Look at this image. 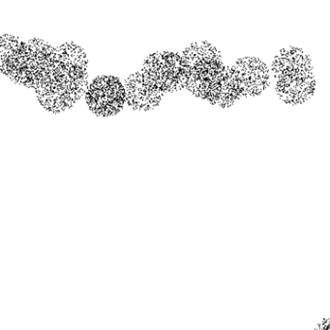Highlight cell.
I'll use <instances>...</instances> for the list:
<instances>
[{
  "label": "cell",
  "instance_id": "cell-1",
  "mask_svg": "<svg viewBox=\"0 0 330 330\" xmlns=\"http://www.w3.org/2000/svg\"><path fill=\"white\" fill-rule=\"evenodd\" d=\"M274 88L282 101L299 105L309 100L316 89L310 56L302 49L288 47L280 50L271 62Z\"/></svg>",
  "mask_w": 330,
  "mask_h": 330
},
{
  "label": "cell",
  "instance_id": "cell-2",
  "mask_svg": "<svg viewBox=\"0 0 330 330\" xmlns=\"http://www.w3.org/2000/svg\"><path fill=\"white\" fill-rule=\"evenodd\" d=\"M229 106L242 97L257 96L270 85V74L266 64L258 57L246 56L228 66Z\"/></svg>",
  "mask_w": 330,
  "mask_h": 330
},
{
  "label": "cell",
  "instance_id": "cell-3",
  "mask_svg": "<svg viewBox=\"0 0 330 330\" xmlns=\"http://www.w3.org/2000/svg\"><path fill=\"white\" fill-rule=\"evenodd\" d=\"M106 84L108 88L112 89V90H124L125 86L122 85L119 81V77L113 76H105Z\"/></svg>",
  "mask_w": 330,
  "mask_h": 330
},
{
  "label": "cell",
  "instance_id": "cell-4",
  "mask_svg": "<svg viewBox=\"0 0 330 330\" xmlns=\"http://www.w3.org/2000/svg\"><path fill=\"white\" fill-rule=\"evenodd\" d=\"M125 88L143 90V89H144V84H142V83L139 82V80H138V77H137V74L135 73V74L129 76V77L126 80Z\"/></svg>",
  "mask_w": 330,
  "mask_h": 330
},
{
  "label": "cell",
  "instance_id": "cell-5",
  "mask_svg": "<svg viewBox=\"0 0 330 330\" xmlns=\"http://www.w3.org/2000/svg\"><path fill=\"white\" fill-rule=\"evenodd\" d=\"M108 88L107 84H106V80H105V76H97L93 82L91 83V85L88 86V89H101V90H106Z\"/></svg>",
  "mask_w": 330,
  "mask_h": 330
},
{
  "label": "cell",
  "instance_id": "cell-6",
  "mask_svg": "<svg viewBox=\"0 0 330 330\" xmlns=\"http://www.w3.org/2000/svg\"><path fill=\"white\" fill-rule=\"evenodd\" d=\"M85 93V90H82V89H77V90L74 91V92H71V98H72V100L74 102V104H75L76 101H79V100L84 96V94Z\"/></svg>",
  "mask_w": 330,
  "mask_h": 330
}]
</instances>
